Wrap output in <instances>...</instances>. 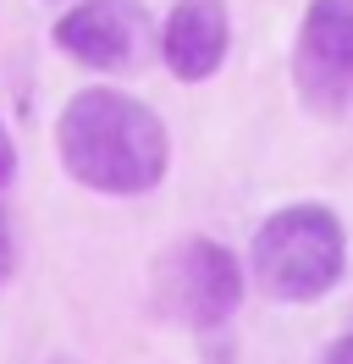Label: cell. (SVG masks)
<instances>
[{
    "instance_id": "1",
    "label": "cell",
    "mask_w": 353,
    "mask_h": 364,
    "mask_svg": "<svg viewBox=\"0 0 353 364\" xmlns=\"http://www.w3.org/2000/svg\"><path fill=\"white\" fill-rule=\"evenodd\" d=\"M56 155H61L66 177H78L83 188L132 199L166 177L172 138H166V122L144 100L116 89H83L61 105Z\"/></svg>"
},
{
    "instance_id": "2",
    "label": "cell",
    "mask_w": 353,
    "mask_h": 364,
    "mask_svg": "<svg viewBox=\"0 0 353 364\" xmlns=\"http://www.w3.org/2000/svg\"><path fill=\"white\" fill-rule=\"evenodd\" d=\"M254 282L276 304H315L348 276V237L326 205H287L254 232Z\"/></svg>"
},
{
    "instance_id": "3",
    "label": "cell",
    "mask_w": 353,
    "mask_h": 364,
    "mask_svg": "<svg viewBox=\"0 0 353 364\" xmlns=\"http://www.w3.org/2000/svg\"><path fill=\"white\" fill-rule=\"evenodd\" d=\"M160 309L194 331H221L243 304V265L216 237H182L154 265Z\"/></svg>"
},
{
    "instance_id": "4",
    "label": "cell",
    "mask_w": 353,
    "mask_h": 364,
    "mask_svg": "<svg viewBox=\"0 0 353 364\" xmlns=\"http://www.w3.org/2000/svg\"><path fill=\"white\" fill-rule=\"evenodd\" d=\"M293 89L320 122L353 111V0H309L293 45Z\"/></svg>"
},
{
    "instance_id": "5",
    "label": "cell",
    "mask_w": 353,
    "mask_h": 364,
    "mask_svg": "<svg viewBox=\"0 0 353 364\" xmlns=\"http://www.w3.org/2000/svg\"><path fill=\"white\" fill-rule=\"evenodd\" d=\"M50 39L88 72H127L149 45V11L138 0H78L56 17Z\"/></svg>"
},
{
    "instance_id": "6",
    "label": "cell",
    "mask_w": 353,
    "mask_h": 364,
    "mask_svg": "<svg viewBox=\"0 0 353 364\" xmlns=\"http://www.w3.org/2000/svg\"><path fill=\"white\" fill-rule=\"evenodd\" d=\"M232 45V23H226V0H176L160 28V55L172 77L182 83H204L216 77Z\"/></svg>"
},
{
    "instance_id": "7",
    "label": "cell",
    "mask_w": 353,
    "mask_h": 364,
    "mask_svg": "<svg viewBox=\"0 0 353 364\" xmlns=\"http://www.w3.org/2000/svg\"><path fill=\"white\" fill-rule=\"evenodd\" d=\"M11 271H17V237H11V221L0 210V287L11 282Z\"/></svg>"
},
{
    "instance_id": "8",
    "label": "cell",
    "mask_w": 353,
    "mask_h": 364,
    "mask_svg": "<svg viewBox=\"0 0 353 364\" xmlns=\"http://www.w3.org/2000/svg\"><path fill=\"white\" fill-rule=\"evenodd\" d=\"M17 177V149H11V133H6V122H0V188Z\"/></svg>"
},
{
    "instance_id": "9",
    "label": "cell",
    "mask_w": 353,
    "mask_h": 364,
    "mask_svg": "<svg viewBox=\"0 0 353 364\" xmlns=\"http://www.w3.org/2000/svg\"><path fill=\"white\" fill-rule=\"evenodd\" d=\"M320 364H353V337H337L326 353H320Z\"/></svg>"
},
{
    "instance_id": "10",
    "label": "cell",
    "mask_w": 353,
    "mask_h": 364,
    "mask_svg": "<svg viewBox=\"0 0 353 364\" xmlns=\"http://www.w3.org/2000/svg\"><path fill=\"white\" fill-rule=\"evenodd\" d=\"M50 364H72V359H50Z\"/></svg>"
}]
</instances>
